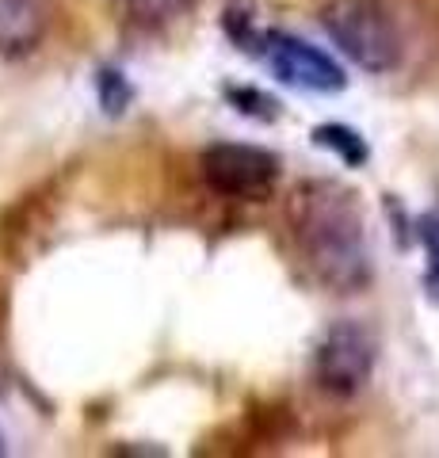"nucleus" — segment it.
<instances>
[{"label":"nucleus","mask_w":439,"mask_h":458,"mask_svg":"<svg viewBox=\"0 0 439 458\" xmlns=\"http://www.w3.org/2000/svg\"><path fill=\"white\" fill-rule=\"evenodd\" d=\"M375 363H378V340L359 321L329 325L314 348V378L333 397H356L371 382Z\"/></svg>","instance_id":"nucleus-4"},{"label":"nucleus","mask_w":439,"mask_h":458,"mask_svg":"<svg viewBox=\"0 0 439 458\" xmlns=\"http://www.w3.org/2000/svg\"><path fill=\"white\" fill-rule=\"evenodd\" d=\"M54 0H0V54L23 57L46 38Z\"/></svg>","instance_id":"nucleus-6"},{"label":"nucleus","mask_w":439,"mask_h":458,"mask_svg":"<svg viewBox=\"0 0 439 458\" xmlns=\"http://www.w3.org/2000/svg\"><path fill=\"white\" fill-rule=\"evenodd\" d=\"M309 141H314L317 149L340 157V165H348V168H363L367 161H371V146H367V138L359 131H351V126H344V123H321V126H314Z\"/></svg>","instance_id":"nucleus-7"},{"label":"nucleus","mask_w":439,"mask_h":458,"mask_svg":"<svg viewBox=\"0 0 439 458\" xmlns=\"http://www.w3.org/2000/svg\"><path fill=\"white\" fill-rule=\"evenodd\" d=\"M0 454H4V436H0Z\"/></svg>","instance_id":"nucleus-12"},{"label":"nucleus","mask_w":439,"mask_h":458,"mask_svg":"<svg viewBox=\"0 0 439 458\" xmlns=\"http://www.w3.org/2000/svg\"><path fill=\"white\" fill-rule=\"evenodd\" d=\"M96 96H100L104 114H126V107L134 104V84L126 81L122 69H100L96 73Z\"/></svg>","instance_id":"nucleus-9"},{"label":"nucleus","mask_w":439,"mask_h":458,"mask_svg":"<svg viewBox=\"0 0 439 458\" xmlns=\"http://www.w3.org/2000/svg\"><path fill=\"white\" fill-rule=\"evenodd\" d=\"M222 96L237 114H249V119H257V123H275L283 114L279 99L267 96L264 89H257V84H225Z\"/></svg>","instance_id":"nucleus-8"},{"label":"nucleus","mask_w":439,"mask_h":458,"mask_svg":"<svg viewBox=\"0 0 439 458\" xmlns=\"http://www.w3.org/2000/svg\"><path fill=\"white\" fill-rule=\"evenodd\" d=\"M287 222L306 267L340 294L371 283V245L359 195L336 180H306L291 191Z\"/></svg>","instance_id":"nucleus-1"},{"label":"nucleus","mask_w":439,"mask_h":458,"mask_svg":"<svg viewBox=\"0 0 439 458\" xmlns=\"http://www.w3.org/2000/svg\"><path fill=\"white\" fill-rule=\"evenodd\" d=\"M321 27L348 62L367 73H393L405 57V35L386 0H329Z\"/></svg>","instance_id":"nucleus-3"},{"label":"nucleus","mask_w":439,"mask_h":458,"mask_svg":"<svg viewBox=\"0 0 439 458\" xmlns=\"http://www.w3.org/2000/svg\"><path fill=\"white\" fill-rule=\"evenodd\" d=\"M222 27L233 47L252 54L260 65H267V73L283 84H291V89L321 92V96L348 89V77H344V69L336 65V57H329L325 50H317L314 42H306L299 35L279 31V27H260L249 16L245 4L225 8Z\"/></svg>","instance_id":"nucleus-2"},{"label":"nucleus","mask_w":439,"mask_h":458,"mask_svg":"<svg viewBox=\"0 0 439 458\" xmlns=\"http://www.w3.org/2000/svg\"><path fill=\"white\" fill-rule=\"evenodd\" d=\"M199 172L210 191L260 203L275 191L283 165L272 149L245 146V141H218V146H207L199 153Z\"/></svg>","instance_id":"nucleus-5"},{"label":"nucleus","mask_w":439,"mask_h":458,"mask_svg":"<svg viewBox=\"0 0 439 458\" xmlns=\"http://www.w3.org/2000/svg\"><path fill=\"white\" fill-rule=\"evenodd\" d=\"M188 8H191V0H126V12H131V20L134 23H146V27L176 20Z\"/></svg>","instance_id":"nucleus-11"},{"label":"nucleus","mask_w":439,"mask_h":458,"mask_svg":"<svg viewBox=\"0 0 439 458\" xmlns=\"http://www.w3.org/2000/svg\"><path fill=\"white\" fill-rule=\"evenodd\" d=\"M417 237L424 252H428V271H424V286H428V294L439 302V210L424 214L417 222Z\"/></svg>","instance_id":"nucleus-10"}]
</instances>
